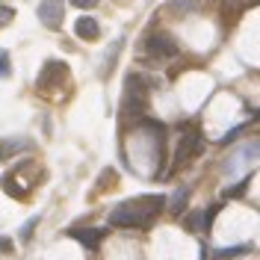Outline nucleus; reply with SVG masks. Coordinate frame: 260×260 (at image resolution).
I'll use <instances>...</instances> for the list:
<instances>
[{
    "label": "nucleus",
    "instance_id": "f257e3e1",
    "mask_svg": "<svg viewBox=\"0 0 260 260\" xmlns=\"http://www.w3.org/2000/svg\"><path fill=\"white\" fill-rule=\"evenodd\" d=\"M166 207L162 195H142V198H130L121 201L110 210V222L118 228H148Z\"/></svg>",
    "mask_w": 260,
    "mask_h": 260
},
{
    "label": "nucleus",
    "instance_id": "f03ea898",
    "mask_svg": "<svg viewBox=\"0 0 260 260\" xmlns=\"http://www.w3.org/2000/svg\"><path fill=\"white\" fill-rule=\"evenodd\" d=\"M148 101V86L139 74H130L124 83V104H121V113L124 115H142Z\"/></svg>",
    "mask_w": 260,
    "mask_h": 260
},
{
    "label": "nucleus",
    "instance_id": "7ed1b4c3",
    "mask_svg": "<svg viewBox=\"0 0 260 260\" xmlns=\"http://www.w3.org/2000/svg\"><path fill=\"white\" fill-rule=\"evenodd\" d=\"M201 133L198 127H183L180 133V142H178V157H175V169H183L189 160H195L198 154H201Z\"/></svg>",
    "mask_w": 260,
    "mask_h": 260
},
{
    "label": "nucleus",
    "instance_id": "20e7f679",
    "mask_svg": "<svg viewBox=\"0 0 260 260\" xmlns=\"http://www.w3.org/2000/svg\"><path fill=\"white\" fill-rule=\"evenodd\" d=\"M142 50H145V56H151V59H172L178 53V42L172 36H166V32H151V36H145V42H142Z\"/></svg>",
    "mask_w": 260,
    "mask_h": 260
},
{
    "label": "nucleus",
    "instance_id": "39448f33",
    "mask_svg": "<svg viewBox=\"0 0 260 260\" xmlns=\"http://www.w3.org/2000/svg\"><path fill=\"white\" fill-rule=\"evenodd\" d=\"M62 15H65L62 0H42V3H39V21H42L48 30H59V27H62Z\"/></svg>",
    "mask_w": 260,
    "mask_h": 260
},
{
    "label": "nucleus",
    "instance_id": "423d86ee",
    "mask_svg": "<svg viewBox=\"0 0 260 260\" xmlns=\"http://www.w3.org/2000/svg\"><path fill=\"white\" fill-rule=\"evenodd\" d=\"M65 77H68V68H65V62H48L45 68H42V77H39V89L45 92V89H50V86H56V83H62Z\"/></svg>",
    "mask_w": 260,
    "mask_h": 260
},
{
    "label": "nucleus",
    "instance_id": "0eeeda50",
    "mask_svg": "<svg viewBox=\"0 0 260 260\" xmlns=\"http://www.w3.org/2000/svg\"><path fill=\"white\" fill-rule=\"evenodd\" d=\"M65 234H68L71 240L83 243L86 248H98V245H101V240L107 237V231H101V228H68Z\"/></svg>",
    "mask_w": 260,
    "mask_h": 260
},
{
    "label": "nucleus",
    "instance_id": "6e6552de",
    "mask_svg": "<svg viewBox=\"0 0 260 260\" xmlns=\"http://www.w3.org/2000/svg\"><path fill=\"white\" fill-rule=\"evenodd\" d=\"M74 32H77V39H83V42H95V39H101V24H98L95 18L83 15L74 21Z\"/></svg>",
    "mask_w": 260,
    "mask_h": 260
},
{
    "label": "nucleus",
    "instance_id": "1a4fd4ad",
    "mask_svg": "<svg viewBox=\"0 0 260 260\" xmlns=\"http://www.w3.org/2000/svg\"><path fill=\"white\" fill-rule=\"evenodd\" d=\"M32 142L30 139H21V136H9V139H0V160H9L21 151H27Z\"/></svg>",
    "mask_w": 260,
    "mask_h": 260
},
{
    "label": "nucleus",
    "instance_id": "9d476101",
    "mask_svg": "<svg viewBox=\"0 0 260 260\" xmlns=\"http://www.w3.org/2000/svg\"><path fill=\"white\" fill-rule=\"evenodd\" d=\"M213 213L216 210H195V213H189V219H186V228L189 231H207L210 228V222H213Z\"/></svg>",
    "mask_w": 260,
    "mask_h": 260
},
{
    "label": "nucleus",
    "instance_id": "9b49d317",
    "mask_svg": "<svg viewBox=\"0 0 260 260\" xmlns=\"http://www.w3.org/2000/svg\"><path fill=\"white\" fill-rule=\"evenodd\" d=\"M248 251H251V245L245 243V245H231V248H216V251H213V257L225 260V257H240V254H248Z\"/></svg>",
    "mask_w": 260,
    "mask_h": 260
},
{
    "label": "nucleus",
    "instance_id": "f8f14e48",
    "mask_svg": "<svg viewBox=\"0 0 260 260\" xmlns=\"http://www.w3.org/2000/svg\"><path fill=\"white\" fill-rule=\"evenodd\" d=\"M186 198H189V189H178V192H175V198H172V213H175V216H180V213H183Z\"/></svg>",
    "mask_w": 260,
    "mask_h": 260
},
{
    "label": "nucleus",
    "instance_id": "ddd939ff",
    "mask_svg": "<svg viewBox=\"0 0 260 260\" xmlns=\"http://www.w3.org/2000/svg\"><path fill=\"white\" fill-rule=\"evenodd\" d=\"M12 74V59L6 50H0V77H9Z\"/></svg>",
    "mask_w": 260,
    "mask_h": 260
},
{
    "label": "nucleus",
    "instance_id": "4468645a",
    "mask_svg": "<svg viewBox=\"0 0 260 260\" xmlns=\"http://www.w3.org/2000/svg\"><path fill=\"white\" fill-rule=\"evenodd\" d=\"M12 18H15V9L12 6H0V27H6Z\"/></svg>",
    "mask_w": 260,
    "mask_h": 260
},
{
    "label": "nucleus",
    "instance_id": "2eb2a0df",
    "mask_svg": "<svg viewBox=\"0 0 260 260\" xmlns=\"http://www.w3.org/2000/svg\"><path fill=\"white\" fill-rule=\"evenodd\" d=\"M36 225H39V216H32L30 222H27V228H21V240H30L32 231H36Z\"/></svg>",
    "mask_w": 260,
    "mask_h": 260
},
{
    "label": "nucleus",
    "instance_id": "dca6fc26",
    "mask_svg": "<svg viewBox=\"0 0 260 260\" xmlns=\"http://www.w3.org/2000/svg\"><path fill=\"white\" fill-rule=\"evenodd\" d=\"M195 3L192 0H172V9H175V12H186V9H192Z\"/></svg>",
    "mask_w": 260,
    "mask_h": 260
},
{
    "label": "nucleus",
    "instance_id": "f3484780",
    "mask_svg": "<svg viewBox=\"0 0 260 260\" xmlns=\"http://www.w3.org/2000/svg\"><path fill=\"white\" fill-rule=\"evenodd\" d=\"M98 0H71V6H77V9H92Z\"/></svg>",
    "mask_w": 260,
    "mask_h": 260
},
{
    "label": "nucleus",
    "instance_id": "a211bd4d",
    "mask_svg": "<svg viewBox=\"0 0 260 260\" xmlns=\"http://www.w3.org/2000/svg\"><path fill=\"white\" fill-rule=\"evenodd\" d=\"M12 245H9V237H0V254H9Z\"/></svg>",
    "mask_w": 260,
    "mask_h": 260
}]
</instances>
